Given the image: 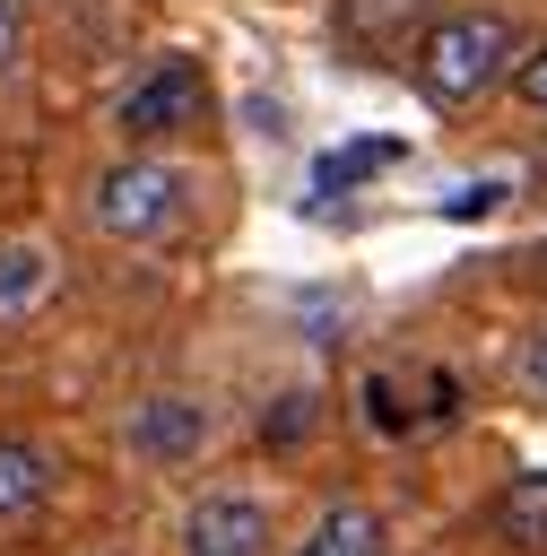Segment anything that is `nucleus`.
<instances>
[{
  "label": "nucleus",
  "mask_w": 547,
  "mask_h": 556,
  "mask_svg": "<svg viewBox=\"0 0 547 556\" xmlns=\"http://www.w3.org/2000/svg\"><path fill=\"white\" fill-rule=\"evenodd\" d=\"M512 61H521V35H512L504 9H451V17H434L417 35V87L434 104L486 96L495 78H512Z\"/></svg>",
  "instance_id": "1"
},
{
  "label": "nucleus",
  "mask_w": 547,
  "mask_h": 556,
  "mask_svg": "<svg viewBox=\"0 0 547 556\" xmlns=\"http://www.w3.org/2000/svg\"><path fill=\"white\" fill-rule=\"evenodd\" d=\"M96 226L104 235H122V243H156L174 217H182V174L174 165H156V156H122V165H104L96 174Z\"/></svg>",
  "instance_id": "2"
},
{
  "label": "nucleus",
  "mask_w": 547,
  "mask_h": 556,
  "mask_svg": "<svg viewBox=\"0 0 547 556\" xmlns=\"http://www.w3.org/2000/svg\"><path fill=\"white\" fill-rule=\"evenodd\" d=\"M200 104H208V78H200V61L165 52L156 70H139V78L122 87L113 122H122V139H174V130H191V122H200Z\"/></svg>",
  "instance_id": "3"
},
{
  "label": "nucleus",
  "mask_w": 547,
  "mask_h": 556,
  "mask_svg": "<svg viewBox=\"0 0 547 556\" xmlns=\"http://www.w3.org/2000/svg\"><path fill=\"white\" fill-rule=\"evenodd\" d=\"M269 547V513L252 495H200L182 521V556H260Z\"/></svg>",
  "instance_id": "4"
},
{
  "label": "nucleus",
  "mask_w": 547,
  "mask_h": 556,
  "mask_svg": "<svg viewBox=\"0 0 547 556\" xmlns=\"http://www.w3.org/2000/svg\"><path fill=\"white\" fill-rule=\"evenodd\" d=\"M200 443H208V408H200V400H182V391L139 400V417H130V452H148V460H191Z\"/></svg>",
  "instance_id": "5"
},
{
  "label": "nucleus",
  "mask_w": 547,
  "mask_h": 556,
  "mask_svg": "<svg viewBox=\"0 0 547 556\" xmlns=\"http://www.w3.org/2000/svg\"><path fill=\"white\" fill-rule=\"evenodd\" d=\"M43 495H52V460L26 434H0V521H26Z\"/></svg>",
  "instance_id": "6"
},
{
  "label": "nucleus",
  "mask_w": 547,
  "mask_h": 556,
  "mask_svg": "<svg viewBox=\"0 0 547 556\" xmlns=\"http://www.w3.org/2000/svg\"><path fill=\"white\" fill-rule=\"evenodd\" d=\"M295 556H382V521H373L365 504H330Z\"/></svg>",
  "instance_id": "7"
},
{
  "label": "nucleus",
  "mask_w": 547,
  "mask_h": 556,
  "mask_svg": "<svg viewBox=\"0 0 547 556\" xmlns=\"http://www.w3.org/2000/svg\"><path fill=\"white\" fill-rule=\"evenodd\" d=\"M495 530L512 547H547V469H521L504 495H495Z\"/></svg>",
  "instance_id": "8"
},
{
  "label": "nucleus",
  "mask_w": 547,
  "mask_h": 556,
  "mask_svg": "<svg viewBox=\"0 0 547 556\" xmlns=\"http://www.w3.org/2000/svg\"><path fill=\"white\" fill-rule=\"evenodd\" d=\"M43 287H52V252L43 243H0V321L35 313Z\"/></svg>",
  "instance_id": "9"
},
{
  "label": "nucleus",
  "mask_w": 547,
  "mask_h": 556,
  "mask_svg": "<svg viewBox=\"0 0 547 556\" xmlns=\"http://www.w3.org/2000/svg\"><path fill=\"white\" fill-rule=\"evenodd\" d=\"M373 165H391V139H365V148H347V156H321V182L339 191V182H356V174H373Z\"/></svg>",
  "instance_id": "10"
},
{
  "label": "nucleus",
  "mask_w": 547,
  "mask_h": 556,
  "mask_svg": "<svg viewBox=\"0 0 547 556\" xmlns=\"http://www.w3.org/2000/svg\"><path fill=\"white\" fill-rule=\"evenodd\" d=\"M512 87H521V104H538V113H547V43H530V52L512 61Z\"/></svg>",
  "instance_id": "11"
},
{
  "label": "nucleus",
  "mask_w": 547,
  "mask_h": 556,
  "mask_svg": "<svg viewBox=\"0 0 547 556\" xmlns=\"http://www.w3.org/2000/svg\"><path fill=\"white\" fill-rule=\"evenodd\" d=\"M365 400H373V426H382V434H399V426H408V408H399V391H391V382H365Z\"/></svg>",
  "instance_id": "12"
},
{
  "label": "nucleus",
  "mask_w": 547,
  "mask_h": 556,
  "mask_svg": "<svg viewBox=\"0 0 547 556\" xmlns=\"http://www.w3.org/2000/svg\"><path fill=\"white\" fill-rule=\"evenodd\" d=\"M17 43H26V17H17V0H0V70L17 61Z\"/></svg>",
  "instance_id": "13"
},
{
  "label": "nucleus",
  "mask_w": 547,
  "mask_h": 556,
  "mask_svg": "<svg viewBox=\"0 0 547 556\" xmlns=\"http://www.w3.org/2000/svg\"><path fill=\"white\" fill-rule=\"evenodd\" d=\"M521 374H530V391H547V330L530 339V356H521Z\"/></svg>",
  "instance_id": "14"
}]
</instances>
